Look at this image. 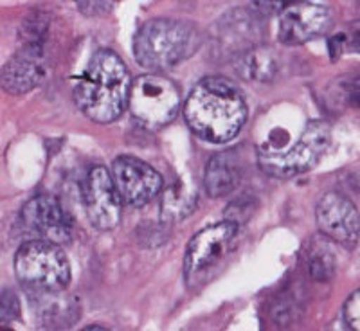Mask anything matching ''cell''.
I'll return each instance as SVG.
<instances>
[{"instance_id":"obj_14","label":"cell","mask_w":360,"mask_h":331,"mask_svg":"<svg viewBox=\"0 0 360 331\" xmlns=\"http://www.w3.org/2000/svg\"><path fill=\"white\" fill-rule=\"evenodd\" d=\"M315 220L321 233L335 242L355 245L359 240L360 220L356 205L339 193H328L321 198L315 209Z\"/></svg>"},{"instance_id":"obj_2","label":"cell","mask_w":360,"mask_h":331,"mask_svg":"<svg viewBox=\"0 0 360 331\" xmlns=\"http://www.w3.org/2000/svg\"><path fill=\"white\" fill-rule=\"evenodd\" d=\"M131 78L127 65L114 51L99 49L74 86L76 107L94 123H114L130 99Z\"/></svg>"},{"instance_id":"obj_15","label":"cell","mask_w":360,"mask_h":331,"mask_svg":"<svg viewBox=\"0 0 360 331\" xmlns=\"http://www.w3.org/2000/svg\"><path fill=\"white\" fill-rule=\"evenodd\" d=\"M240 180H242V160L234 153V150L211 157L204 175L205 191L209 197L220 198L231 195L238 188Z\"/></svg>"},{"instance_id":"obj_11","label":"cell","mask_w":360,"mask_h":331,"mask_svg":"<svg viewBox=\"0 0 360 331\" xmlns=\"http://www.w3.org/2000/svg\"><path fill=\"white\" fill-rule=\"evenodd\" d=\"M263 17L252 9H234L217 22L214 47L221 56H242L247 51L258 47L263 34Z\"/></svg>"},{"instance_id":"obj_7","label":"cell","mask_w":360,"mask_h":331,"mask_svg":"<svg viewBox=\"0 0 360 331\" xmlns=\"http://www.w3.org/2000/svg\"><path fill=\"white\" fill-rule=\"evenodd\" d=\"M238 231L240 227L236 223L225 220L207 225L189 240L184 256V278L189 287L233 250Z\"/></svg>"},{"instance_id":"obj_21","label":"cell","mask_w":360,"mask_h":331,"mask_svg":"<svg viewBox=\"0 0 360 331\" xmlns=\"http://www.w3.org/2000/svg\"><path fill=\"white\" fill-rule=\"evenodd\" d=\"M342 317H344V324L348 330L359 331L360 326V292L355 290L352 295L348 297V301L344 303V310H342Z\"/></svg>"},{"instance_id":"obj_5","label":"cell","mask_w":360,"mask_h":331,"mask_svg":"<svg viewBox=\"0 0 360 331\" xmlns=\"http://www.w3.org/2000/svg\"><path fill=\"white\" fill-rule=\"evenodd\" d=\"M332 130L326 121H311L307 124L299 141L287 150L262 148L258 153L259 168L276 179H290L308 171L319 162L330 146Z\"/></svg>"},{"instance_id":"obj_10","label":"cell","mask_w":360,"mask_h":331,"mask_svg":"<svg viewBox=\"0 0 360 331\" xmlns=\"http://www.w3.org/2000/svg\"><path fill=\"white\" fill-rule=\"evenodd\" d=\"M112 179L121 200L131 207L150 204L162 189V175L144 160L121 155L112 162Z\"/></svg>"},{"instance_id":"obj_24","label":"cell","mask_w":360,"mask_h":331,"mask_svg":"<svg viewBox=\"0 0 360 331\" xmlns=\"http://www.w3.org/2000/svg\"><path fill=\"white\" fill-rule=\"evenodd\" d=\"M285 8H287L285 2H254V4H250V9L254 13H258L259 17L263 18L270 17V15H274L278 11H283Z\"/></svg>"},{"instance_id":"obj_4","label":"cell","mask_w":360,"mask_h":331,"mask_svg":"<svg viewBox=\"0 0 360 331\" xmlns=\"http://www.w3.org/2000/svg\"><path fill=\"white\" fill-rule=\"evenodd\" d=\"M15 272L27 290L63 292L70 283V265L58 243L31 240L18 247Z\"/></svg>"},{"instance_id":"obj_6","label":"cell","mask_w":360,"mask_h":331,"mask_svg":"<svg viewBox=\"0 0 360 331\" xmlns=\"http://www.w3.org/2000/svg\"><path fill=\"white\" fill-rule=\"evenodd\" d=\"M130 110L144 126L157 130L166 126L180 110V92L166 76L150 72L131 82Z\"/></svg>"},{"instance_id":"obj_12","label":"cell","mask_w":360,"mask_h":331,"mask_svg":"<svg viewBox=\"0 0 360 331\" xmlns=\"http://www.w3.org/2000/svg\"><path fill=\"white\" fill-rule=\"evenodd\" d=\"M22 221L29 231L53 243H69L72 238V220L60 200L51 195L34 197L22 209Z\"/></svg>"},{"instance_id":"obj_8","label":"cell","mask_w":360,"mask_h":331,"mask_svg":"<svg viewBox=\"0 0 360 331\" xmlns=\"http://www.w3.org/2000/svg\"><path fill=\"white\" fill-rule=\"evenodd\" d=\"M51 72L47 41H25L2 69V89L9 94H25L40 86Z\"/></svg>"},{"instance_id":"obj_23","label":"cell","mask_w":360,"mask_h":331,"mask_svg":"<svg viewBox=\"0 0 360 331\" xmlns=\"http://www.w3.org/2000/svg\"><path fill=\"white\" fill-rule=\"evenodd\" d=\"M114 8V2H78V9L83 15H103Z\"/></svg>"},{"instance_id":"obj_20","label":"cell","mask_w":360,"mask_h":331,"mask_svg":"<svg viewBox=\"0 0 360 331\" xmlns=\"http://www.w3.org/2000/svg\"><path fill=\"white\" fill-rule=\"evenodd\" d=\"M254 213V200L250 197H242L234 200L233 204L227 205V211H225V220L233 221L238 227L242 223H245Z\"/></svg>"},{"instance_id":"obj_16","label":"cell","mask_w":360,"mask_h":331,"mask_svg":"<svg viewBox=\"0 0 360 331\" xmlns=\"http://www.w3.org/2000/svg\"><path fill=\"white\" fill-rule=\"evenodd\" d=\"M198 200V188L191 180H175L162 195L160 216L162 221H179L195 211Z\"/></svg>"},{"instance_id":"obj_9","label":"cell","mask_w":360,"mask_h":331,"mask_svg":"<svg viewBox=\"0 0 360 331\" xmlns=\"http://www.w3.org/2000/svg\"><path fill=\"white\" fill-rule=\"evenodd\" d=\"M83 202L90 223L98 231H112L121 221L123 200L107 168L90 169L83 184Z\"/></svg>"},{"instance_id":"obj_13","label":"cell","mask_w":360,"mask_h":331,"mask_svg":"<svg viewBox=\"0 0 360 331\" xmlns=\"http://www.w3.org/2000/svg\"><path fill=\"white\" fill-rule=\"evenodd\" d=\"M332 15L323 4L297 2L281 11L279 17V41L287 45H301L326 33Z\"/></svg>"},{"instance_id":"obj_22","label":"cell","mask_w":360,"mask_h":331,"mask_svg":"<svg viewBox=\"0 0 360 331\" xmlns=\"http://www.w3.org/2000/svg\"><path fill=\"white\" fill-rule=\"evenodd\" d=\"M20 315V303L15 292L4 290L2 292V306H0V317H2V324H9L15 319H18Z\"/></svg>"},{"instance_id":"obj_17","label":"cell","mask_w":360,"mask_h":331,"mask_svg":"<svg viewBox=\"0 0 360 331\" xmlns=\"http://www.w3.org/2000/svg\"><path fill=\"white\" fill-rule=\"evenodd\" d=\"M38 295V315L45 327H69L78 317V306L72 299L58 297L62 292H33Z\"/></svg>"},{"instance_id":"obj_19","label":"cell","mask_w":360,"mask_h":331,"mask_svg":"<svg viewBox=\"0 0 360 331\" xmlns=\"http://www.w3.org/2000/svg\"><path fill=\"white\" fill-rule=\"evenodd\" d=\"M308 274L315 281H330L335 274V256L323 240H314L307 254Z\"/></svg>"},{"instance_id":"obj_25","label":"cell","mask_w":360,"mask_h":331,"mask_svg":"<svg viewBox=\"0 0 360 331\" xmlns=\"http://www.w3.org/2000/svg\"><path fill=\"white\" fill-rule=\"evenodd\" d=\"M346 34H335V37L330 38L328 45H330V54H332V60H337V58L342 54L344 44H346Z\"/></svg>"},{"instance_id":"obj_3","label":"cell","mask_w":360,"mask_h":331,"mask_svg":"<svg viewBox=\"0 0 360 331\" xmlns=\"http://www.w3.org/2000/svg\"><path fill=\"white\" fill-rule=\"evenodd\" d=\"M200 34L193 25L172 18H153L137 31L134 56L139 65L152 72L172 69L197 53Z\"/></svg>"},{"instance_id":"obj_1","label":"cell","mask_w":360,"mask_h":331,"mask_svg":"<svg viewBox=\"0 0 360 331\" xmlns=\"http://www.w3.org/2000/svg\"><path fill=\"white\" fill-rule=\"evenodd\" d=\"M189 130L213 144L236 137L247 121V105L242 92L231 79L211 76L193 86L184 105Z\"/></svg>"},{"instance_id":"obj_18","label":"cell","mask_w":360,"mask_h":331,"mask_svg":"<svg viewBox=\"0 0 360 331\" xmlns=\"http://www.w3.org/2000/svg\"><path fill=\"white\" fill-rule=\"evenodd\" d=\"M279 63L269 47H254L236 58V72L249 82H270L276 78Z\"/></svg>"},{"instance_id":"obj_26","label":"cell","mask_w":360,"mask_h":331,"mask_svg":"<svg viewBox=\"0 0 360 331\" xmlns=\"http://www.w3.org/2000/svg\"><path fill=\"white\" fill-rule=\"evenodd\" d=\"M85 330H86V331H92V330H105V327L99 326V324H94V326H86Z\"/></svg>"}]
</instances>
